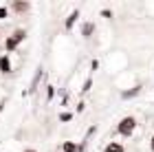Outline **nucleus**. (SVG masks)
Masks as SVG:
<instances>
[{
	"label": "nucleus",
	"instance_id": "nucleus-1",
	"mask_svg": "<svg viewBox=\"0 0 154 152\" xmlns=\"http://www.w3.org/2000/svg\"><path fill=\"white\" fill-rule=\"evenodd\" d=\"M24 36H26V33H24V29H16L11 38H7V42H5V49H7V51H13V49H16V46H18V44L24 40Z\"/></svg>",
	"mask_w": 154,
	"mask_h": 152
},
{
	"label": "nucleus",
	"instance_id": "nucleus-2",
	"mask_svg": "<svg viewBox=\"0 0 154 152\" xmlns=\"http://www.w3.org/2000/svg\"><path fill=\"white\" fill-rule=\"evenodd\" d=\"M134 126H137L134 117H123L121 123H119V132H121L123 137H130L132 132H134Z\"/></svg>",
	"mask_w": 154,
	"mask_h": 152
},
{
	"label": "nucleus",
	"instance_id": "nucleus-3",
	"mask_svg": "<svg viewBox=\"0 0 154 152\" xmlns=\"http://www.w3.org/2000/svg\"><path fill=\"white\" fill-rule=\"evenodd\" d=\"M0 71H2V73H9V71H11V62H9V57H7V55H2V57H0Z\"/></svg>",
	"mask_w": 154,
	"mask_h": 152
},
{
	"label": "nucleus",
	"instance_id": "nucleus-4",
	"mask_svg": "<svg viewBox=\"0 0 154 152\" xmlns=\"http://www.w3.org/2000/svg\"><path fill=\"white\" fill-rule=\"evenodd\" d=\"M79 150H82L79 146H75L71 141H64V152H79Z\"/></svg>",
	"mask_w": 154,
	"mask_h": 152
},
{
	"label": "nucleus",
	"instance_id": "nucleus-5",
	"mask_svg": "<svg viewBox=\"0 0 154 152\" xmlns=\"http://www.w3.org/2000/svg\"><path fill=\"white\" fill-rule=\"evenodd\" d=\"M106 152H123V148L112 141V143H108V146H106Z\"/></svg>",
	"mask_w": 154,
	"mask_h": 152
},
{
	"label": "nucleus",
	"instance_id": "nucleus-6",
	"mask_svg": "<svg viewBox=\"0 0 154 152\" xmlns=\"http://www.w3.org/2000/svg\"><path fill=\"white\" fill-rule=\"evenodd\" d=\"M77 16H79V13H77V11H73V13H71V18L66 20V26H68V29L73 26V22H75V18H77Z\"/></svg>",
	"mask_w": 154,
	"mask_h": 152
},
{
	"label": "nucleus",
	"instance_id": "nucleus-7",
	"mask_svg": "<svg viewBox=\"0 0 154 152\" xmlns=\"http://www.w3.org/2000/svg\"><path fill=\"white\" fill-rule=\"evenodd\" d=\"M13 7H16L18 11H26V9H29V5H26V2H16Z\"/></svg>",
	"mask_w": 154,
	"mask_h": 152
},
{
	"label": "nucleus",
	"instance_id": "nucleus-8",
	"mask_svg": "<svg viewBox=\"0 0 154 152\" xmlns=\"http://www.w3.org/2000/svg\"><path fill=\"white\" fill-rule=\"evenodd\" d=\"M90 31H93V24H86V26H84V36H90Z\"/></svg>",
	"mask_w": 154,
	"mask_h": 152
},
{
	"label": "nucleus",
	"instance_id": "nucleus-9",
	"mask_svg": "<svg viewBox=\"0 0 154 152\" xmlns=\"http://www.w3.org/2000/svg\"><path fill=\"white\" fill-rule=\"evenodd\" d=\"M7 16V9H2V7H0V18H5Z\"/></svg>",
	"mask_w": 154,
	"mask_h": 152
},
{
	"label": "nucleus",
	"instance_id": "nucleus-10",
	"mask_svg": "<svg viewBox=\"0 0 154 152\" xmlns=\"http://www.w3.org/2000/svg\"><path fill=\"white\" fill-rule=\"evenodd\" d=\"M150 146H152V150H154V137H152V143H150Z\"/></svg>",
	"mask_w": 154,
	"mask_h": 152
},
{
	"label": "nucleus",
	"instance_id": "nucleus-11",
	"mask_svg": "<svg viewBox=\"0 0 154 152\" xmlns=\"http://www.w3.org/2000/svg\"><path fill=\"white\" fill-rule=\"evenodd\" d=\"M24 152H35V150H24Z\"/></svg>",
	"mask_w": 154,
	"mask_h": 152
}]
</instances>
